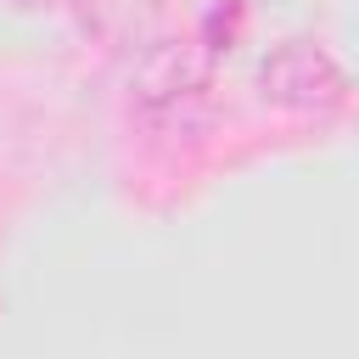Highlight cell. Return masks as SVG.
I'll list each match as a JSON object with an SVG mask.
<instances>
[{"instance_id": "cell-1", "label": "cell", "mask_w": 359, "mask_h": 359, "mask_svg": "<svg viewBox=\"0 0 359 359\" xmlns=\"http://www.w3.org/2000/svg\"><path fill=\"white\" fill-rule=\"evenodd\" d=\"M258 84H264V101H275V107H297V112L337 107V101L348 95L342 67H337L320 45H309V39H286V45L264 62Z\"/></svg>"}]
</instances>
